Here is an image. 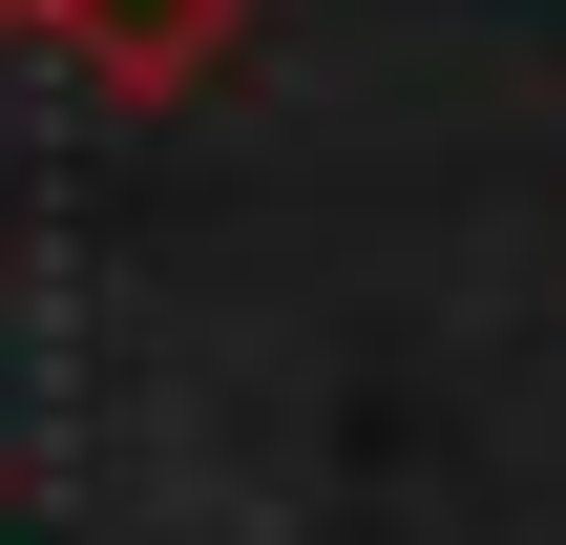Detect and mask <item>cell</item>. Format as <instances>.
I'll return each mask as SVG.
<instances>
[{
    "label": "cell",
    "mask_w": 566,
    "mask_h": 545,
    "mask_svg": "<svg viewBox=\"0 0 566 545\" xmlns=\"http://www.w3.org/2000/svg\"><path fill=\"white\" fill-rule=\"evenodd\" d=\"M0 42H21V0H0Z\"/></svg>",
    "instance_id": "7a4b0ae2"
},
{
    "label": "cell",
    "mask_w": 566,
    "mask_h": 545,
    "mask_svg": "<svg viewBox=\"0 0 566 545\" xmlns=\"http://www.w3.org/2000/svg\"><path fill=\"white\" fill-rule=\"evenodd\" d=\"M21 42H63L105 105H189L252 63V0H21Z\"/></svg>",
    "instance_id": "6da1fadb"
}]
</instances>
